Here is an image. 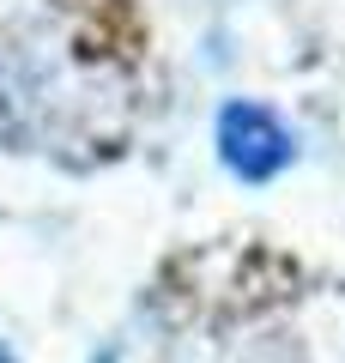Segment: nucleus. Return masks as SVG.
Listing matches in <instances>:
<instances>
[{"label":"nucleus","mask_w":345,"mask_h":363,"mask_svg":"<svg viewBox=\"0 0 345 363\" xmlns=\"http://www.w3.org/2000/svg\"><path fill=\"white\" fill-rule=\"evenodd\" d=\"M212 140H218V164L230 169L236 182H273L291 169L297 157V140L267 104L255 97H230L212 121Z\"/></svg>","instance_id":"obj_1"},{"label":"nucleus","mask_w":345,"mask_h":363,"mask_svg":"<svg viewBox=\"0 0 345 363\" xmlns=\"http://www.w3.org/2000/svg\"><path fill=\"white\" fill-rule=\"evenodd\" d=\"M0 363H13V351H6V345H0Z\"/></svg>","instance_id":"obj_2"}]
</instances>
